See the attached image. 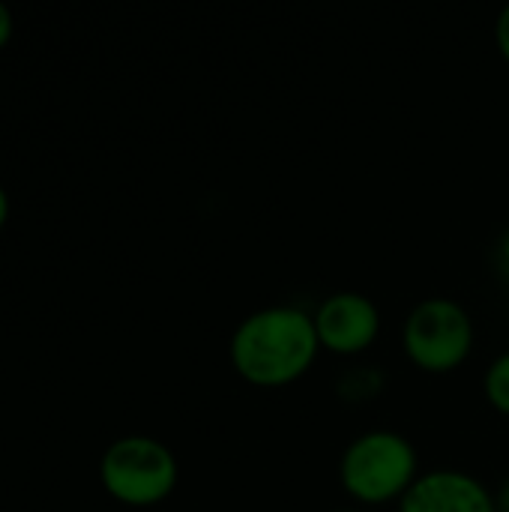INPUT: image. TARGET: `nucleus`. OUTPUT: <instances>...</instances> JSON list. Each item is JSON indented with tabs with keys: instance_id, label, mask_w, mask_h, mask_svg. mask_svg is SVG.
I'll list each match as a JSON object with an SVG mask.
<instances>
[{
	"instance_id": "nucleus-1",
	"label": "nucleus",
	"mask_w": 509,
	"mask_h": 512,
	"mask_svg": "<svg viewBox=\"0 0 509 512\" xmlns=\"http://www.w3.org/2000/svg\"><path fill=\"white\" fill-rule=\"evenodd\" d=\"M315 318L297 306H267L246 315L231 333L228 357L234 372L261 390L300 381L318 360Z\"/></svg>"
},
{
	"instance_id": "nucleus-3",
	"label": "nucleus",
	"mask_w": 509,
	"mask_h": 512,
	"mask_svg": "<svg viewBox=\"0 0 509 512\" xmlns=\"http://www.w3.org/2000/svg\"><path fill=\"white\" fill-rule=\"evenodd\" d=\"M402 348L417 369L447 375L471 357L474 321L459 300L426 297L405 318Z\"/></svg>"
},
{
	"instance_id": "nucleus-5",
	"label": "nucleus",
	"mask_w": 509,
	"mask_h": 512,
	"mask_svg": "<svg viewBox=\"0 0 509 512\" xmlns=\"http://www.w3.org/2000/svg\"><path fill=\"white\" fill-rule=\"evenodd\" d=\"M312 318L321 348L342 357L369 351L381 333V312L360 291H336L324 297Z\"/></svg>"
},
{
	"instance_id": "nucleus-11",
	"label": "nucleus",
	"mask_w": 509,
	"mask_h": 512,
	"mask_svg": "<svg viewBox=\"0 0 509 512\" xmlns=\"http://www.w3.org/2000/svg\"><path fill=\"white\" fill-rule=\"evenodd\" d=\"M501 270L507 273L509 279V231L504 234V240H501Z\"/></svg>"
},
{
	"instance_id": "nucleus-6",
	"label": "nucleus",
	"mask_w": 509,
	"mask_h": 512,
	"mask_svg": "<svg viewBox=\"0 0 509 512\" xmlns=\"http://www.w3.org/2000/svg\"><path fill=\"white\" fill-rule=\"evenodd\" d=\"M399 512H498V507L495 495L477 477L441 468L417 477L399 501Z\"/></svg>"
},
{
	"instance_id": "nucleus-7",
	"label": "nucleus",
	"mask_w": 509,
	"mask_h": 512,
	"mask_svg": "<svg viewBox=\"0 0 509 512\" xmlns=\"http://www.w3.org/2000/svg\"><path fill=\"white\" fill-rule=\"evenodd\" d=\"M483 393L498 414L509 417V351L498 354L489 363L486 378H483Z\"/></svg>"
},
{
	"instance_id": "nucleus-4",
	"label": "nucleus",
	"mask_w": 509,
	"mask_h": 512,
	"mask_svg": "<svg viewBox=\"0 0 509 512\" xmlns=\"http://www.w3.org/2000/svg\"><path fill=\"white\" fill-rule=\"evenodd\" d=\"M102 486L129 507H153L177 486L174 453L153 438H120L102 456Z\"/></svg>"
},
{
	"instance_id": "nucleus-12",
	"label": "nucleus",
	"mask_w": 509,
	"mask_h": 512,
	"mask_svg": "<svg viewBox=\"0 0 509 512\" xmlns=\"http://www.w3.org/2000/svg\"><path fill=\"white\" fill-rule=\"evenodd\" d=\"M3 219H6V195L0 189V225H3Z\"/></svg>"
},
{
	"instance_id": "nucleus-13",
	"label": "nucleus",
	"mask_w": 509,
	"mask_h": 512,
	"mask_svg": "<svg viewBox=\"0 0 509 512\" xmlns=\"http://www.w3.org/2000/svg\"><path fill=\"white\" fill-rule=\"evenodd\" d=\"M333 512H363V510H333Z\"/></svg>"
},
{
	"instance_id": "nucleus-2",
	"label": "nucleus",
	"mask_w": 509,
	"mask_h": 512,
	"mask_svg": "<svg viewBox=\"0 0 509 512\" xmlns=\"http://www.w3.org/2000/svg\"><path fill=\"white\" fill-rule=\"evenodd\" d=\"M417 477V447L393 429H372L357 435L339 459V483L345 495L366 507L402 501Z\"/></svg>"
},
{
	"instance_id": "nucleus-10",
	"label": "nucleus",
	"mask_w": 509,
	"mask_h": 512,
	"mask_svg": "<svg viewBox=\"0 0 509 512\" xmlns=\"http://www.w3.org/2000/svg\"><path fill=\"white\" fill-rule=\"evenodd\" d=\"M495 507H498V512H509V480L501 486V492L495 495Z\"/></svg>"
},
{
	"instance_id": "nucleus-9",
	"label": "nucleus",
	"mask_w": 509,
	"mask_h": 512,
	"mask_svg": "<svg viewBox=\"0 0 509 512\" xmlns=\"http://www.w3.org/2000/svg\"><path fill=\"white\" fill-rule=\"evenodd\" d=\"M9 33H12V15H9V9L0 3V45L9 39Z\"/></svg>"
},
{
	"instance_id": "nucleus-8",
	"label": "nucleus",
	"mask_w": 509,
	"mask_h": 512,
	"mask_svg": "<svg viewBox=\"0 0 509 512\" xmlns=\"http://www.w3.org/2000/svg\"><path fill=\"white\" fill-rule=\"evenodd\" d=\"M495 42H498L501 57L509 63V3L498 12V21H495Z\"/></svg>"
}]
</instances>
